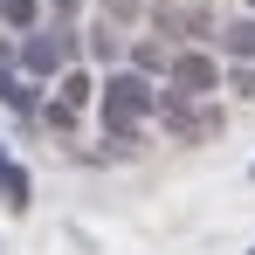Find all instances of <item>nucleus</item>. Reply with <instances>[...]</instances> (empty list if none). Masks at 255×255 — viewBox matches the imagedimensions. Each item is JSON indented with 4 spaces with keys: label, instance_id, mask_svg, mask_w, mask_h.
<instances>
[{
    "label": "nucleus",
    "instance_id": "2",
    "mask_svg": "<svg viewBox=\"0 0 255 255\" xmlns=\"http://www.w3.org/2000/svg\"><path fill=\"white\" fill-rule=\"evenodd\" d=\"M166 90H172V97H186V104H200V97L221 90V62L200 55V48H186V55H172V62H166Z\"/></svg>",
    "mask_w": 255,
    "mask_h": 255
},
{
    "label": "nucleus",
    "instance_id": "4",
    "mask_svg": "<svg viewBox=\"0 0 255 255\" xmlns=\"http://www.w3.org/2000/svg\"><path fill=\"white\" fill-rule=\"evenodd\" d=\"M0 104L7 111H42V90L28 83V76H14V69H0Z\"/></svg>",
    "mask_w": 255,
    "mask_h": 255
},
{
    "label": "nucleus",
    "instance_id": "8",
    "mask_svg": "<svg viewBox=\"0 0 255 255\" xmlns=\"http://www.w3.org/2000/svg\"><path fill=\"white\" fill-rule=\"evenodd\" d=\"M0 21L28 35V28H42V0H0Z\"/></svg>",
    "mask_w": 255,
    "mask_h": 255
},
{
    "label": "nucleus",
    "instance_id": "1",
    "mask_svg": "<svg viewBox=\"0 0 255 255\" xmlns=\"http://www.w3.org/2000/svg\"><path fill=\"white\" fill-rule=\"evenodd\" d=\"M97 111H104V138L118 152H131V138L159 118V90H152V76H138V69H111L97 83Z\"/></svg>",
    "mask_w": 255,
    "mask_h": 255
},
{
    "label": "nucleus",
    "instance_id": "12",
    "mask_svg": "<svg viewBox=\"0 0 255 255\" xmlns=\"http://www.w3.org/2000/svg\"><path fill=\"white\" fill-rule=\"evenodd\" d=\"M249 179H255V166H249Z\"/></svg>",
    "mask_w": 255,
    "mask_h": 255
},
{
    "label": "nucleus",
    "instance_id": "9",
    "mask_svg": "<svg viewBox=\"0 0 255 255\" xmlns=\"http://www.w3.org/2000/svg\"><path fill=\"white\" fill-rule=\"evenodd\" d=\"M152 69H166V55H159L152 42H138V76H152Z\"/></svg>",
    "mask_w": 255,
    "mask_h": 255
},
{
    "label": "nucleus",
    "instance_id": "13",
    "mask_svg": "<svg viewBox=\"0 0 255 255\" xmlns=\"http://www.w3.org/2000/svg\"><path fill=\"white\" fill-rule=\"evenodd\" d=\"M249 255H255V249H249Z\"/></svg>",
    "mask_w": 255,
    "mask_h": 255
},
{
    "label": "nucleus",
    "instance_id": "3",
    "mask_svg": "<svg viewBox=\"0 0 255 255\" xmlns=\"http://www.w3.org/2000/svg\"><path fill=\"white\" fill-rule=\"evenodd\" d=\"M21 69H28V83H48V76H62V69H69V35L28 28V35H21Z\"/></svg>",
    "mask_w": 255,
    "mask_h": 255
},
{
    "label": "nucleus",
    "instance_id": "11",
    "mask_svg": "<svg viewBox=\"0 0 255 255\" xmlns=\"http://www.w3.org/2000/svg\"><path fill=\"white\" fill-rule=\"evenodd\" d=\"M249 14H255V0H249Z\"/></svg>",
    "mask_w": 255,
    "mask_h": 255
},
{
    "label": "nucleus",
    "instance_id": "10",
    "mask_svg": "<svg viewBox=\"0 0 255 255\" xmlns=\"http://www.w3.org/2000/svg\"><path fill=\"white\" fill-rule=\"evenodd\" d=\"M235 90H242V97H255V62H242V69H235Z\"/></svg>",
    "mask_w": 255,
    "mask_h": 255
},
{
    "label": "nucleus",
    "instance_id": "5",
    "mask_svg": "<svg viewBox=\"0 0 255 255\" xmlns=\"http://www.w3.org/2000/svg\"><path fill=\"white\" fill-rule=\"evenodd\" d=\"M0 207H7V214H28V172L14 166V159H0Z\"/></svg>",
    "mask_w": 255,
    "mask_h": 255
},
{
    "label": "nucleus",
    "instance_id": "7",
    "mask_svg": "<svg viewBox=\"0 0 255 255\" xmlns=\"http://www.w3.org/2000/svg\"><path fill=\"white\" fill-rule=\"evenodd\" d=\"M221 48H228L235 62H255V14H249V21H235V28H221Z\"/></svg>",
    "mask_w": 255,
    "mask_h": 255
},
{
    "label": "nucleus",
    "instance_id": "6",
    "mask_svg": "<svg viewBox=\"0 0 255 255\" xmlns=\"http://www.w3.org/2000/svg\"><path fill=\"white\" fill-rule=\"evenodd\" d=\"M62 111H83V104H97V76L90 69H62V97H55Z\"/></svg>",
    "mask_w": 255,
    "mask_h": 255
}]
</instances>
